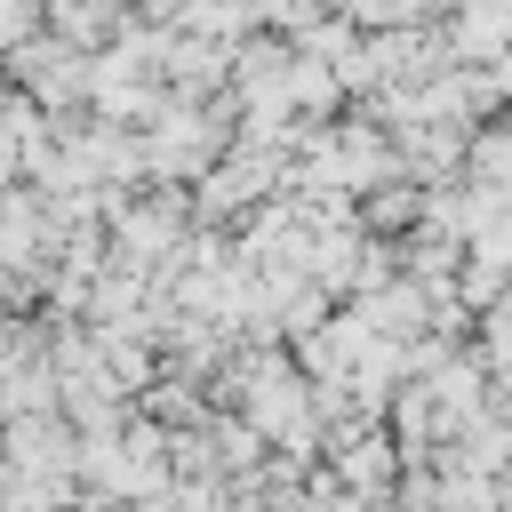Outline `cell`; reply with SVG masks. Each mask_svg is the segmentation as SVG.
I'll list each match as a JSON object with an SVG mask.
<instances>
[{
	"mask_svg": "<svg viewBox=\"0 0 512 512\" xmlns=\"http://www.w3.org/2000/svg\"><path fill=\"white\" fill-rule=\"evenodd\" d=\"M336 480L376 504V496L392 488V440H344V448H336Z\"/></svg>",
	"mask_w": 512,
	"mask_h": 512,
	"instance_id": "1",
	"label": "cell"
}]
</instances>
